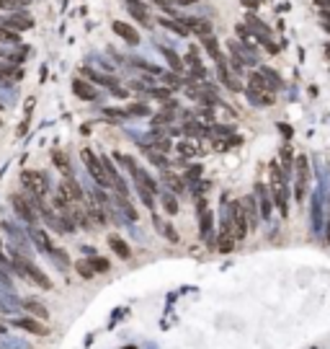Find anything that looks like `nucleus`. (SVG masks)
I'll list each match as a JSON object with an SVG mask.
<instances>
[{"label":"nucleus","instance_id":"nucleus-10","mask_svg":"<svg viewBox=\"0 0 330 349\" xmlns=\"http://www.w3.org/2000/svg\"><path fill=\"white\" fill-rule=\"evenodd\" d=\"M181 23L186 26L188 31H194V34H199V36H206V34H212V23L206 21V18H181Z\"/></svg>","mask_w":330,"mask_h":349},{"label":"nucleus","instance_id":"nucleus-40","mask_svg":"<svg viewBox=\"0 0 330 349\" xmlns=\"http://www.w3.org/2000/svg\"><path fill=\"white\" fill-rule=\"evenodd\" d=\"M140 197H142V202H144V205H147L150 209L155 207V199H152V191H150V189H144V186H140Z\"/></svg>","mask_w":330,"mask_h":349},{"label":"nucleus","instance_id":"nucleus-53","mask_svg":"<svg viewBox=\"0 0 330 349\" xmlns=\"http://www.w3.org/2000/svg\"><path fill=\"white\" fill-rule=\"evenodd\" d=\"M0 124H3V122H0Z\"/></svg>","mask_w":330,"mask_h":349},{"label":"nucleus","instance_id":"nucleus-25","mask_svg":"<svg viewBox=\"0 0 330 349\" xmlns=\"http://www.w3.org/2000/svg\"><path fill=\"white\" fill-rule=\"evenodd\" d=\"M160 199H163V207H165V212H168V215H176L178 212V202H176V197H173L170 191H163Z\"/></svg>","mask_w":330,"mask_h":349},{"label":"nucleus","instance_id":"nucleus-49","mask_svg":"<svg viewBox=\"0 0 330 349\" xmlns=\"http://www.w3.org/2000/svg\"><path fill=\"white\" fill-rule=\"evenodd\" d=\"M3 5H8V3H5V0H0V8H3Z\"/></svg>","mask_w":330,"mask_h":349},{"label":"nucleus","instance_id":"nucleus-21","mask_svg":"<svg viewBox=\"0 0 330 349\" xmlns=\"http://www.w3.org/2000/svg\"><path fill=\"white\" fill-rule=\"evenodd\" d=\"M219 80H222V83H225L227 88H230V91H240V88H243V86L235 80V75H232V72L227 70L225 65H219Z\"/></svg>","mask_w":330,"mask_h":349},{"label":"nucleus","instance_id":"nucleus-23","mask_svg":"<svg viewBox=\"0 0 330 349\" xmlns=\"http://www.w3.org/2000/svg\"><path fill=\"white\" fill-rule=\"evenodd\" d=\"M163 184H168V189L178 191V194H181L183 189H186V186H183V181L176 176V173H170V171H165V173H163Z\"/></svg>","mask_w":330,"mask_h":349},{"label":"nucleus","instance_id":"nucleus-30","mask_svg":"<svg viewBox=\"0 0 330 349\" xmlns=\"http://www.w3.org/2000/svg\"><path fill=\"white\" fill-rule=\"evenodd\" d=\"M261 75L266 78V83H271L273 88H281V86H284L281 78H279V72H273V70H268V68H261Z\"/></svg>","mask_w":330,"mask_h":349},{"label":"nucleus","instance_id":"nucleus-12","mask_svg":"<svg viewBox=\"0 0 330 349\" xmlns=\"http://www.w3.org/2000/svg\"><path fill=\"white\" fill-rule=\"evenodd\" d=\"M72 93H75L78 98H82V101H96L98 98V91L90 86V83H85V80H72Z\"/></svg>","mask_w":330,"mask_h":349},{"label":"nucleus","instance_id":"nucleus-16","mask_svg":"<svg viewBox=\"0 0 330 349\" xmlns=\"http://www.w3.org/2000/svg\"><path fill=\"white\" fill-rule=\"evenodd\" d=\"M124 5H126V11L132 13V18H137V21H142V23H147V5L142 3V0H124Z\"/></svg>","mask_w":330,"mask_h":349},{"label":"nucleus","instance_id":"nucleus-8","mask_svg":"<svg viewBox=\"0 0 330 349\" xmlns=\"http://www.w3.org/2000/svg\"><path fill=\"white\" fill-rule=\"evenodd\" d=\"M57 194H62V197H65V199L70 202V205H72V202H80V199H82V189L78 186V181H75V179H65V181L60 184Z\"/></svg>","mask_w":330,"mask_h":349},{"label":"nucleus","instance_id":"nucleus-13","mask_svg":"<svg viewBox=\"0 0 330 349\" xmlns=\"http://www.w3.org/2000/svg\"><path fill=\"white\" fill-rule=\"evenodd\" d=\"M255 202H258L261 217L268 220V217H271V199H268V191H266L263 184H255Z\"/></svg>","mask_w":330,"mask_h":349},{"label":"nucleus","instance_id":"nucleus-33","mask_svg":"<svg viewBox=\"0 0 330 349\" xmlns=\"http://www.w3.org/2000/svg\"><path fill=\"white\" fill-rule=\"evenodd\" d=\"M31 235H34V241L39 243V249H44V251H52V243H49L47 233H41V231H34Z\"/></svg>","mask_w":330,"mask_h":349},{"label":"nucleus","instance_id":"nucleus-22","mask_svg":"<svg viewBox=\"0 0 330 349\" xmlns=\"http://www.w3.org/2000/svg\"><path fill=\"white\" fill-rule=\"evenodd\" d=\"M88 264H90V269H93L96 274H103V272L111 269V264H108V259H103V256H90Z\"/></svg>","mask_w":330,"mask_h":349},{"label":"nucleus","instance_id":"nucleus-38","mask_svg":"<svg viewBox=\"0 0 330 349\" xmlns=\"http://www.w3.org/2000/svg\"><path fill=\"white\" fill-rule=\"evenodd\" d=\"M201 176V166H191L186 171V179H183V184H196V179Z\"/></svg>","mask_w":330,"mask_h":349},{"label":"nucleus","instance_id":"nucleus-52","mask_svg":"<svg viewBox=\"0 0 330 349\" xmlns=\"http://www.w3.org/2000/svg\"><path fill=\"white\" fill-rule=\"evenodd\" d=\"M0 83H3V75H0Z\"/></svg>","mask_w":330,"mask_h":349},{"label":"nucleus","instance_id":"nucleus-28","mask_svg":"<svg viewBox=\"0 0 330 349\" xmlns=\"http://www.w3.org/2000/svg\"><path fill=\"white\" fill-rule=\"evenodd\" d=\"M217 249L222 251V254H230L235 249V238L230 233H222V235H219V246H217Z\"/></svg>","mask_w":330,"mask_h":349},{"label":"nucleus","instance_id":"nucleus-1","mask_svg":"<svg viewBox=\"0 0 330 349\" xmlns=\"http://www.w3.org/2000/svg\"><path fill=\"white\" fill-rule=\"evenodd\" d=\"M268 176H271V189H273V202L279 205L281 215H289V205H287V181H284V173L279 168V163H271L268 166Z\"/></svg>","mask_w":330,"mask_h":349},{"label":"nucleus","instance_id":"nucleus-48","mask_svg":"<svg viewBox=\"0 0 330 349\" xmlns=\"http://www.w3.org/2000/svg\"><path fill=\"white\" fill-rule=\"evenodd\" d=\"M178 5H191V3H196V0H176Z\"/></svg>","mask_w":330,"mask_h":349},{"label":"nucleus","instance_id":"nucleus-44","mask_svg":"<svg viewBox=\"0 0 330 349\" xmlns=\"http://www.w3.org/2000/svg\"><path fill=\"white\" fill-rule=\"evenodd\" d=\"M170 122V114H158V116H155V127H160V124H168Z\"/></svg>","mask_w":330,"mask_h":349},{"label":"nucleus","instance_id":"nucleus-46","mask_svg":"<svg viewBox=\"0 0 330 349\" xmlns=\"http://www.w3.org/2000/svg\"><path fill=\"white\" fill-rule=\"evenodd\" d=\"M163 80H165L168 86H178V83H181V80H178V75H173V72H170V75H165Z\"/></svg>","mask_w":330,"mask_h":349},{"label":"nucleus","instance_id":"nucleus-7","mask_svg":"<svg viewBox=\"0 0 330 349\" xmlns=\"http://www.w3.org/2000/svg\"><path fill=\"white\" fill-rule=\"evenodd\" d=\"M11 202H13L16 212L21 215L29 225H34V223H36V212H34V207H31V199H26V197H21V194H13V197H11Z\"/></svg>","mask_w":330,"mask_h":349},{"label":"nucleus","instance_id":"nucleus-15","mask_svg":"<svg viewBox=\"0 0 330 349\" xmlns=\"http://www.w3.org/2000/svg\"><path fill=\"white\" fill-rule=\"evenodd\" d=\"M201 47L212 54V60H217V65H225V54H222V49H219V44H217V39L212 34L201 36Z\"/></svg>","mask_w":330,"mask_h":349},{"label":"nucleus","instance_id":"nucleus-50","mask_svg":"<svg viewBox=\"0 0 330 349\" xmlns=\"http://www.w3.org/2000/svg\"><path fill=\"white\" fill-rule=\"evenodd\" d=\"M3 331H5V328H3V326H0V334H3Z\"/></svg>","mask_w":330,"mask_h":349},{"label":"nucleus","instance_id":"nucleus-9","mask_svg":"<svg viewBox=\"0 0 330 349\" xmlns=\"http://www.w3.org/2000/svg\"><path fill=\"white\" fill-rule=\"evenodd\" d=\"M114 34L116 36H122V39L126 42V44H140V31L134 29V26H129V23H124V21H114Z\"/></svg>","mask_w":330,"mask_h":349},{"label":"nucleus","instance_id":"nucleus-32","mask_svg":"<svg viewBox=\"0 0 330 349\" xmlns=\"http://www.w3.org/2000/svg\"><path fill=\"white\" fill-rule=\"evenodd\" d=\"M163 54H165V60H168V65L176 70V72H181L183 70V65H181V60H178V54L176 52H170V49H163Z\"/></svg>","mask_w":330,"mask_h":349},{"label":"nucleus","instance_id":"nucleus-34","mask_svg":"<svg viewBox=\"0 0 330 349\" xmlns=\"http://www.w3.org/2000/svg\"><path fill=\"white\" fill-rule=\"evenodd\" d=\"M147 155H150V161L155 163V166H168V158H165L163 153H158L155 148H147Z\"/></svg>","mask_w":330,"mask_h":349},{"label":"nucleus","instance_id":"nucleus-47","mask_svg":"<svg viewBox=\"0 0 330 349\" xmlns=\"http://www.w3.org/2000/svg\"><path fill=\"white\" fill-rule=\"evenodd\" d=\"M237 34H240L245 42H248V36H250V34H245V26H237Z\"/></svg>","mask_w":330,"mask_h":349},{"label":"nucleus","instance_id":"nucleus-41","mask_svg":"<svg viewBox=\"0 0 330 349\" xmlns=\"http://www.w3.org/2000/svg\"><path fill=\"white\" fill-rule=\"evenodd\" d=\"M155 150H158V153H168L170 150V140H168V137H160V140L155 142Z\"/></svg>","mask_w":330,"mask_h":349},{"label":"nucleus","instance_id":"nucleus-2","mask_svg":"<svg viewBox=\"0 0 330 349\" xmlns=\"http://www.w3.org/2000/svg\"><path fill=\"white\" fill-rule=\"evenodd\" d=\"M13 266H16V272L18 274H23L26 279H31L36 287H41V290H52V279L47 277V274H44L39 266H34L31 261H26V259H13Z\"/></svg>","mask_w":330,"mask_h":349},{"label":"nucleus","instance_id":"nucleus-27","mask_svg":"<svg viewBox=\"0 0 330 349\" xmlns=\"http://www.w3.org/2000/svg\"><path fill=\"white\" fill-rule=\"evenodd\" d=\"M160 26L163 29H170V31H176L178 36H186L188 34V29L183 23H176V21H170V18H160Z\"/></svg>","mask_w":330,"mask_h":349},{"label":"nucleus","instance_id":"nucleus-4","mask_svg":"<svg viewBox=\"0 0 330 349\" xmlns=\"http://www.w3.org/2000/svg\"><path fill=\"white\" fill-rule=\"evenodd\" d=\"M21 181H23L26 189H31V194H34L36 199H41V197L49 191L47 179H44L39 171H23V173H21Z\"/></svg>","mask_w":330,"mask_h":349},{"label":"nucleus","instance_id":"nucleus-14","mask_svg":"<svg viewBox=\"0 0 330 349\" xmlns=\"http://www.w3.org/2000/svg\"><path fill=\"white\" fill-rule=\"evenodd\" d=\"M13 326L23 328V331H29V334H36V336H47L49 334L47 326H41L39 321H31V318H18V321H13Z\"/></svg>","mask_w":330,"mask_h":349},{"label":"nucleus","instance_id":"nucleus-19","mask_svg":"<svg viewBox=\"0 0 330 349\" xmlns=\"http://www.w3.org/2000/svg\"><path fill=\"white\" fill-rule=\"evenodd\" d=\"M108 246H111V249L122 256V259H129V246H126V241L124 238H119V235H108Z\"/></svg>","mask_w":330,"mask_h":349},{"label":"nucleus","instance_id":"nucleus-35","mask_svg":"<svg viewBox=\"0 0 330 349\" xmlns=\"http://www.w3.org/2000/svg\"><path fill=\"white\" fill-rule=\"evenodd\" d=\"M119 207H122L124 212L129 215V220H137V209L129 205V202H126V197H124V194H119Z\"/></svg>","mask_w":330,"mask_h":349},{"label":"nucleus","instance_id":"nucleus-18","mask_svg":"<svg viewBox=\"0 0 330 349\" xmlns=\"http://www.w3.org/2000/svg\"><path fill=\"white\" fill-rule=\"evenodd\" d=\"M3 26H5V29H11V26H13L16 31H23V29H31L34 21H31V18H26V16H11V18H5V21H3Z\"/></svg>","mask_w":330,"mask_h":349},{"label":"nucleus","instance_id":"nucleus-20","mask_svg":"<svg viewBox=\"0 0 330 349\" xmlns=\"http://www.w3.org/2000/svg\"><path fill=\"white\" fill-rule=\"evenodd\" d=\"M155 225H158V231H160V235H165L170 243H178V233H176V228H173L170 223H163L160 217H155Z\"/></svg>","mask_w":330,"mask_h":349},{"label":"nucleus","instance_id":"nucleus-36","mask_svg":"<svg viewBox=\"0 0 330 349\" xmlns=\"http://www.w3.org/2000/svg\"><path fill=\"white\" fill-rule=\"evenodd\" d=\"M75 269H78V274H80V277H85V279H90V277H93V269H90V264L88 261H78L75 264Z\"/></svg>","mask_w":330,"mask_h":349},{"label":"nucleus","instance_id":"nucleus-39","mask_svg":"<svg viewBox=\"0 0 330 349\" xmlns=\"http://www.w3.org/2000/svg\"><path fill=\"white\" fill-rule=\"evenodd\" d=\"M129 114H134V116H147L150 109L144 106V104H132V106H129Z\"/></svg>","mask_w":330,"mask_h":349},{"label":"nucleus","instance_id":"nucleus-17","mask_svg":"<svg viewBox=\"0 0 330 349\" xmlns=\"http://www.w3.org/2000/svg\"><path fill=\"white\" fill-rule=\"evenodd\" d=\"M243 209H245V217L250 220V228L258 225V202H255V197H245L243 199Z\"/></svg>","mask_w":330,"mask_h":349},{"label":"nucleus","instance_id":"nucleus-51","mask_svg":"<svg viewBox=\"0 0 330 349\" xmlns=\"http://www.w3.org/2000/svg\"><path fill=\"white\" fill-rule=\"evenodd\" d=\"M328 57H330V47H328Z\"/></svg>","mask_w":330,"mask_h":349},{"label":"nucleus","instance_id":"nucleus-3","mask_svg":"<svg viewBox=\"0 0 330 349\" xmlns=\"http://www.w3.org/2000/svg\"><path fill=\"white\" fill-rule=\"evenodd\" d=\"M82 155V161H85V168H88V173L96 179V184H101V186H114L111 184V179H108V173L103 171V163H101V158L98 155H93V150H82L80 153Z\"/></svg>","mask_w":330,"mask_h":349},{"label":"nucleus","instance_id":"nucleus-43","mask_svg":"<svg viewBox=\"0 0 330 349\" xmlns=\"http://www.w3.org/2000/svg\"><path fill=\"white\" fill-rule=\"evenodd\" d=\"M178 150H181L183 155H194V153H196V148H194L191 142H178Z\"/></svg>","mask_w":330,"mask_h":349},{"label":"nucleus","instance_id":"nucleus-37","mask_svg":"<svg viewBox=\"0 0 330 349\" xmlns=\"http://www.w3.org/2000/svg\"><path fill=\"white\" fill-rule=\"evenodd\" d=\"M0 42H11V44H16V42H18V34L11 31V29H5V26H0Z\"/></svg>","mask_w":330,"mask_h":349},{"label":"nucleus","instance_id":"nucleus-6","mask_svg":"<svg viewBox=\"0 0 330 349\" xmlns=\"http://www.w3.org/2000/svg\"><path fill=\"white\" fill-rule=\"evenodd\" d=\"M307 176H309V163H307L305 155H299V158H297V202H305Z\"/></svg>","mask_w":330,"mask_h":349},{"label":"nucleus","instance_id":"nucleus-42","mask_svg":"<svg viewBox=\"0 0 330 349\" xmlns=\"http://www.w3.org/2000/svg\"><path fill=\"white\" fill-rule=\"evenodd\" d=\"M150 96H155V98H168V96H170V88H152Z\"/></svg>","mask_w":330,"mask_h":349},{"label":"nucleus","instance_id":"nucleus-45","mask_svg":"<svg viewBox=\"0 0 330 349\" xmlns=\"http://www.w3.org/2000/svg\"><path fill=\"white\" fill-rule=\"evenodd\" d=\"M281 155H284V168H287V173H289V171H291V153H289L287 148H284V153H281Z\"/></svg>","mask_w":330,"mask_h":349},{"label":"nucleus","instance_id":"nucleus-24","mask_svg":"<svg viewBox=\"0 0 330 349\" xmlns=\"http://www.w3.org/2000/svg\"><path fill=\"white\" fill-rule=\"evenodd\" d=\"M312 228H315V231L323 228V207H320V194H315V202H312Z\"/></svg>","mask_w":330,"mask_h":349},{"label":"nucleus","instance_id":"nucleus-5","mask_svg":"<svg viewBox=\"0 0 330 349\" xmlns=\"http://www.w3.org/2000/svg\"><path fill=\"white\" fill-rule=\"evenodd\" d=\"M232 207V235L235 238H245L248 235V217H245V209H243V202H235Z\"/></svg>","mask_w":330,"mask_h":349},{"label":"nucleus","instance_id":"nucleus-26","mask_svg":"<svg viewBox=\"0 0 330 349\" xmlns=\"http://www.w3.org/2000/svg\"><path fill=\"white\" fill-rule=\"evenodd\" d=\"M199 220H201V238H209V233H212V212L209 209L199 212Z\"/></svg>","mask_w":330,"mask_h":349},{"label":"nucleus","instance_id":"nucleus-29","mask_svg":"<svg viewBox=\"0 0 330 349\" xmlns=\"http://www.w3.org/2000/svg\"><path fill=\"white\" fill-rule=\"evenodd\" d=\"M26 310H29V313H34V316H39V318H47V316H49L47 308H44L41 302H36V300H26Z\"/></svg>","mask_w":330,"mask_h":349},{"label":"nucleus","instance_id":"nucleus-11","mask_svg":"<svg viewBox=\"0 0 330 349\" xmlns=\"http://www.w3.org/2000/svg\"><path fill=\"white\" fill-rule=\"evenodd\" d=\"M248 91H253V93H258V96H273L271 91H268V83H266V78L261 75V72H250L248 75Z\"/></svg>","mask_w":330,"mask_h":349},{"label":"nucleus","instance_id":"nucleus-31","mask_svg":"<svg viewBox=\"0 0 330 349\" xmlns=\"http://www.w3.org/2000/svg\"><path fill=\"white\" fill-rule=\"evenodd\" d=\"M52 158H54V166H57L62 173H70V166H67V158H65V153L54 150V153H52Z\"/></svg>","mask_w":330,"mask_h":349}]
</instances>
